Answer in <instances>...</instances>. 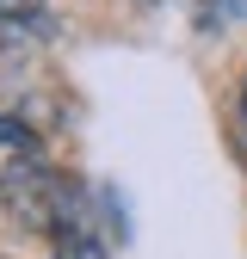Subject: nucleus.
Listing matches in <instances>:
<instances>
[{"instance_id":"1","label":"nucleus","mask_w":247,"mask_h":259,"mask_svg":"<svg viewBox=\"0 0 247 259\" xmlns=\"http://www.w3.org/2000/svg\"><path fill=\"white\" fill-rule=\"evenodd\" d=\"M56 31L50 0H0V50H25V44H44Z\"/></svg>"},{"instance_id":"2","label":"nucleus","mask_w":247,"mask_h":259,"mask_svg":"<svg viewBox=\"0 0 247 259\" xmlns=\"http://www.w3.org/2000/svg\"><path fill=\"white\" fill-rule=\"evenodd\" d=\"M0 148H13V154H37V130H31L25 117H13V111H0Z\"/></svg>"},{"instance_id":"3","label":"nucleus","mask_w":247,"mask_h":259,"mask_svg":"<svg viewBox=\"0 0 247 259\" xmlns=\"http://www.w3.org/2000/svg\"><path fill=\"white\" fill-rule=\"evenodd\" d=\"M50 259H111V247L105 241H56Z\"/></svg>"},{"instance_id":"4","label":"nucleus","mask_w":247,"mask_h":259,"mask_svg":"<svg viewBox=\"0 0 247 259\" xmlns=\"http://www.w3.org/2000/svg\"><path fill=\"white\" fill-rule=\"evenodd\" d=\"M241 117H247V80H241Z\"/></svg>"}]
</instances>
